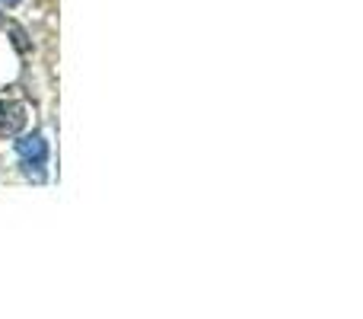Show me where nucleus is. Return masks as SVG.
<instances>
[{
    "label": "nucleus",
    "mask_w": 363,
    "mask_h": 319,
    "mask_svg": "<svg viewBox=\"0 0 363 319\" xmlns=\"http://www.w3.org/2000/svg\"><path fill=\"white\" fill-rule=\"evenodd\" d=\"M0 4H6V6H16V4H19V0H0Z\"/></svg>",
    "instance_id": "5"
},
{
    "label": "nucleus",
    "mask_w": 363,
    "mask_h": 319,
    "mask_svg": "<svg viewBox=\"0 0 363 319\" xmlns=\"http://www.w3.org/2000/svg\"><path fill=\"white\" fill-rule=\"evenodd\" d=\"M10 32H13V42H16V48L26 51V36H23V29H16V26H13Z\"/></svg>",
    "instance_id": "4"
},
{
    "label": "nucleus",
    "mask_w": 363,
    "mask_h": 319,
    "mask_svg": "<svg viewBox=\"0 0 363 319\" xmlns=\"http://www.w3.org/2000/svg\"><path fill=\"white\" fill-rule=\"evenodd\" d=\"M23 125H26V109H23V102H6V99H0V138L23 131Z\"/></svg>",
    "instance_id": "2"
},
{
    "label": "nucleus",
    "mask_w": 363,
    "mask_h": 319,
    "mask_svg": "<svg viewBox=\"0 0 363 319\" xmlns=\"http://www.w3.org/2000/svg\"><path fill=\"white\" fill-rule=\"evenodd\" d=\"M0 29H4V13H0Z\"/></svg>",
    "instance_id": "6"
},
{
    "label": "nucleus",
    "mask_w": 363,
    "mask_h": 319,
    "mask_svg": "<svg viewBox=\"0 0 363 319\" xmlns=\"http://www.w3.org/2000/svg\"><path fill=\"white\" fill-rule=\"evenodd\" d=\"M16 153L23 163H48V141L42 131H32L16 141Z\"/></svg>",
    "instance_id": "1"
},
{
    "label": "nucleus",
    "mask_w": 363,
    "mask_h": 319,
    "mask_svg": "<svg viewBox=\"0 0 363 319\" xmlns=\"http://www.w3.org/2000/svg\"><path fill=\"white\" fill-rule=\"evenodd\" d=\"M23 173L35 182H45V163H23Z\"/></svg>",
    "instance_id": "3"
}]
</instances>
